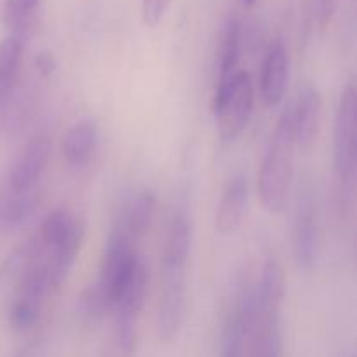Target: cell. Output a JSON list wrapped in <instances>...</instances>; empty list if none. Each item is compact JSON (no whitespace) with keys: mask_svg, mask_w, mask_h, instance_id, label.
I'll return each instance as SVG.
<instances>
[{"mask_svg":"<svg viewBox=\"0 0 357 357\" xmlns=\"http://www.w3.org/2000/svg\"><path fill=\"white\" fill-rule=\"evenodd\" d=\"M38 208V199L35 192H24V194H13V197L0 209V223L6 229H20Z\"/></svg>","mask_w":357,"mask_h":357,"instance_id":"cell-20","label":"cell"},{"mask_svg":"<svg viewBox=\"0 0 357 357\" xmlns=\"http://www.w3.org/2000/svg\"><path fill=\"white\" fill-rule=\"evenodd\" d=\"M289 108H291L295 146L300 152L309 153L319 132L321 110H323L319 91L314 86H305L300 91L295 103L289 105Z\"/></svg>","mask_w":357,"mask_h":357,"instance_id":"cell-9","label":"cell"},{"mask_svg":"<svg viewBox=\"0 0 357 357\" xmlns=\"http://www.w3.org/2000/svg\"><path fill=\"white\" fill-rule=\"evenodd\" d=\"M288 49L282 38H274L265 51L258 79V93L267 108H275L282 103L288 87Z\"/></svg>","mask_w":357,"mask_h":357,"instance_id":"cell-7","label":"cell"},{"mask_svg":"<svg viewBox=\"0 0 357 357\" xmlns=\"http://www.w3.org/2000/svg\"><path fill=\"white\" fill-rule=\"evenodd\" d=\"M295 136L291 108L279 117L258 171V197L267 211L282 213L288 206L295 174Z\"/></svg>","mask_w":357,"mask_h":357,"instance_id":"cell-1","label":"cell"},{"mask_svg":"<svg viewBox=\"0 0 357 357\" xmlns=\"http://www.w3.org/2000/svg\"><path fill=\"white\" fill-rule=\"evenodd\" d=\"M286 296V275L281 261L268 257L261 267L260 279L255 286L257 300V316H272L281 314L282 302Z\"/></svg>","mask_w":357,"mask_h":357,"instance_id":"cell-11","label":"cell"},{"mask_svg":"<svg viewBox=\"0 0 357 357\" xmlns=\"http://www.w3.org/2000/svg\"><path fill=\"white\" fill-rule=\"evenodd\" d=\"M166 6L167 0H142V16L146 26L153 28L160 23Z\"/></svg>","mask_w":357,"mask_h":357,"instance_id":"cell-24","label":"cell"},{"mask_svg":"<svg viewBox=\"0 0 357 357\" xmlns=\"http://www.w3.org/2000/svg\"><path fill=\"white\" fill-rule=\"evenodd\" d=\"M250 201V185L244 174L230 178L216 208L215 227L220 236H232L243 223Z\"/></svg>","mask_w":357,"mask_h":357,"instance_id":"cell-10","label":"cell"},{"mask_svg":"<svg viewBox=\"0 0 357 357\" xmlns=\"http://www.w3.org/2000/svg\"><path fill=\"white\" fill-rule=\"evenodd\" d=\"M77 216H73L68 209L58 208L52 209L42 222L40 230H38V241H40L44 251H51L72 232L77 223Z\"/></svg>","mask_w":357,"mask_h":357,"instance_id":"cell-19","label":"cell"},{"mask_svg":"<svg viewBox=\"0 0 357 357\" xmlns=\"http://www.w3.org/2000/svg\"><path fill=\"white\" fill-rule=\"evenodd\" d=\"M40 352H42V342L35 340V342H31V344L21 347L20 351L14 352L10 357H38L40 356Z\"/></svg>","mask_w":357,"mask_h":357,"instance_id":"cell-27","label":"cell"},{"mask_svg":"<svg viewBox=\"0 0 357 357\" xmlns=\"http://www.w3.org/2000/svg\"><path fill=\"white\" fill-rule=\"evenodd\" d=\"M185 319V271H164L157 307V337L171 344L180 335Z\"/></svg>","mask_w":357,"mask_h":357,"instance_id":"cell-5","label":"cell"},{"mask_svg":"<svg viewBox=\"0 0 357 357\" xmlns=\"http://www.w3.org/2000/svg\"><path fill=\"white\" fill-rule=\"evenodd\" d=\"M40 0H6L3 2V21L10 33L23 38L24 31L31 24L33 14Z\"/></svg>","mask_w":357,"mask_h":357,"instance_id":"cell-22","label":"cell"},{"mask_svg":"<svg viewBox=\"0 0 357 357\" xmlns=\"http://www.w3.org/2000/svg\"><path fill=\"white\" fill-rule=\"evenodd\" d=\"M44 253L38 237L28 239L14 248L13 253L7 255L6 260L0 264V286L17 284L24 278L28 271L37 264L38 258Z\"/></svg>","mask_w":357,"mask_h":357,"instance_id":"cell-15","label":"cell"},{"mask_svg":"<svg viewBox=\"0 0 357 357\" xmlns=\"http://www.w3.org/2000/svg\"><path fill=\"white\" fill-rule=\"evenodd\" d=\"M356 86L351 80L342 89L333 128V167L344 188L352 183L356 171Z\"/></svg>","mask_w":357,"mask_h":357,"instance_id":"cell-3","label":"cell"},{"mask_svg":"<svg viewBox=\"0 0 357 357\" xmlns=\"http://www.w3.org/2000/svg\"><path fill=\"white\" fill-rule=\"evenodd\" d=\"M0 105H2V100H0Z\"/></svg>","mask_w":357,"mask_h":357,"instance_id":"cell-29","label":"cell"},{"mask_svg":"<svg viewBox=\"0 0 357 357\" xmlns=\"http://www.w3.org/2000/svg\"><path fill=\"white\" fill-rule=\"evenodd\" d=\"M51 142L47 136H35L17 153L9 174V187L13 194H24L31 192L51 160Z\"/></svg>","mask_w":357,"mask_h":357,"instance_id":"cell-6","label":"cell"},{"mask_svg":"<svg viewBox=\"0 0 357 357\" xmlns=\"http://www.w3.org/2000/svg\"><path fill=\"white\" fill-rule=\"evenodd\" d=\"M251 340V357H282L281 314L257 316Z\"/></svg>","mask_w":357,"mask_h":357,"instance_id":"cell-17","label":"cell"},{"mask_svg":"<svg viewBox=\"0 0 357 357\" xmlns=\"http://www.w3.org/2000/svg\"><path fill=\"white\" fill-rule=\"evenodd\" d=\"M157 211V197L152 190H143L132 199L131 204L122 215L121 223L124 225L126 232L131 237L132 243L142 239L152 227Z\"/></svg>","mask_w":357,"mask_h":357,"instance_id":"cell-16","label":"cell"},{"mask_svg":"<svg viewBox=\"0 0 357 357\" xmlns=\"http://www.w3.org/2000/svg\"><path fill=\"white\" fill-rule=\"evenodd\" d=\"M255 98L253 79L246 70H239L230 82L216 87L211 108L223 143L236 142L248 128L255 112Z\"/></svg>","mask_w":357,"mask_h":357,"instance_id":"cell-2","label":"cell"},{"mask_svg":"<svg viewBox=\"0 0 357 357\" xmlns=\"http://www.w3.org/2000/svg\"><path fill=\"white\" fill-rule=\"evenodd\" d=\"M100 143V132L93 121H79L65 132L61 152L73 167H84L94 159Z\"/></svg>","mask_w":357,"mask_h":357,"instance_id":"cell-12","label":"cell"},{"mask_svg":"<svg viewBox=\"0 0 357 357\" xmlns=\"http://www.w3.org/2000/svg\"><path fill=\"white\" fill-rule=\"evenodd\" d=\"M243 28L237 17H229L220 35L218 56H216V87L225 86L239 72Z\"/></svg>","mask_w":357,"mask_h":357,"instance_id":"cell-14","label":"cell"},{"mask_svg":"<svg viewBox=\"0 0 357 357\" xmlns=\"http://www.w3.org/2000/svg\"><path fill=\"white\" fill-rule=\"evenodd\" d=\"M192 246V223L185 211L174 213L166 232L162 267L164 271H185Z\"/></svg>","mask_w":357,"mask_h":357,"instance_id":"cell-13","label":"cell"},{"mask_svg":"<svg viewBox=\"0 0 357 357\" xmlns=\"http://www.w3.org/2000/svg\"><path fill=\"white\" fill-rule=\"evenodd\" d=\"M23 38L9 33L0 40V100H7L20 79Z\"/></svg>","mask_w":357,"mask_h":357,"instance_id":"cell-18","label":"cell"},{"mask_svg":"<svg viewBox=\"0 0 357 357\" xmlns=\"http://www.w3.org/2000/svg\"><path fill=\"white\" fill-rule=\"evenodd\" d=\"M257 323L255 286L241 284L229 307L220 335L218 357H244V347Z\"/></svg>","mask_w":357,"mask_h":357,"instance_id":"cell-4","label":"cell"},{"mask_svg":"<svg viewBox=\"0 0 357 357\" xmlns=\"http://www.w3.org/2000/svg\"><path fill=\"white\" fill-rule=\"evenodd\" d=\"M79 310L87 321H100L101 317H103V314L107 312V302H105V298L101 296L96 284L84 289V293L80 295L79 300Z\"/></svg>","mask_w":357,"mask_h":357,"instance_id":"cell-23","label":"cell"},{"mask_svg":"<svg viewBox=\"0 0 357 357\" xmlns=\"http://www.w3.org/2000/svg\"><path fill=\"white\" fill-rule=\"evenodd\" d=\"M319 250V227L316 206L310 195H300L293 222V257L302 271H310L317 260Z\"/></svg>","mask_w":357,"mask_h":357,"instance_id":"cell-8","label":"cell"},{"mask_svg":"<svg viewBox=\"0 0 357 357\" xmlns=\"http://www.w3.org/2000/svg\"><path fill=\"white\" fill-rule=\"evenodd\" d=\"M35 70L42 79H51L58 70V61H56L54 54L49 51H42L35 56Z\"/></svg>","mask_w":357,"mask_h":357,"instance_id":"cell-25","label":"cell"},{"mask_svg":"<svg viewBox=\"0 0 357 357\" xmlns=\"http://www.w3.org/2000/svg\"><path fill=\"white\" fill-rule=\"evenodd\" d=\"M42 300L35 298V296L24 295V293H16L14 295L13 303L9 307V323L13 330L16 331H26L37 324L38 317H40L42 309H44Z\"/></svg>","mask_w":357,"mask_h":357,"instance_id":"cell-21","label":"cell"},{"mask_svg":"<svg viewBox=\"0 0 357 357\" xmlns=\"http://www.w3.org/2000/svg\"><path fill=\"white\" fill-rule=\"evenodd\" d=\"M338 6H340V0H321V7H319L321 23L323 24L330 23L331 17H333L335 13H337Z\"/></svg>","mask_w":357,"mask_h":357,"instance_id":"cell-26","label":"cell"},{"mask_svg":"<svg viewBox=\"0 0 357 357\" xmlns=\"http://www.w3.org/2000/svg\"><path fill=\"white\" fill-rule=\"evenodd\" d=\"M257 2H258V0H243V3H244V6H246V7L255 6V3H257Z\"/></svg>","mask_w":357,"mask_h":357,"instance_id":"cell-28","label":"cell"}]
</instances>
